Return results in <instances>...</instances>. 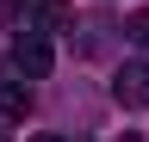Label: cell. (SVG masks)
I'll use <instances>...</instances> for the list:
<instances>
[{"label":"cell","instance_id":"obj_2","mask_svg":"<svg viewBox=\"0 0 149 142\" xmlns=\"http://www.w3.org/2000/svg\"><path fill=\"white\" fill-rule=\"evenodd\" d=\"M13 62H19V74H25V80H44L50 74V37H44V31H19V37H13Z\"/></svg>","mask_w":149,"mask_h":142},{"label":"cell","instance_id":"obj_6","mask_svg":"<svg viewBox=\"0 0 149 142\" xmlns=\"http://www.w3.org/2000/svg\"><path fill=\"white\" fill-rule=\"evenodd\" d=\"M31 142H68V136H31Z\"/></svg>","mask_w":149,"mask_h":142},{"label":"cell","instance_id":"obj_1","mask_svg":"<svg viewBox=\"0 0 149 142\" xmlns=\"http://www.w3.org/2000/svg\"><path fill=\"white\" fill-rule=\"evenodd\" d=\"M6 25L13 31H62L68 25V0H6Z\"/></svg>","mask_w":149,"mask_h":142},{"label":"cell","instance_id":"obj_3","mask_svg":"<svg viewBox=\"0 0 149 142\" xmlns=\"http://www.w3.org/2000/svg\"><path fill=\"white\" fill-rule=\"evenodd\" d=\"M112 99L130 105V111H143L149 105V62H124L118 74H112Z\"/></svg>","mask_w":149,"mask_h":142},{"label":"cell","instance_id":"obj_7","mask_svg":"<svg viewBox=\"0 0 149 142\" xmlns=\"http://www.w3.org/2000/svg\"><path fill=\"white\" fill-rule=\"evenodd\" d=\"M118 142H137V136H118Z\"/></svg>","mask_w":149,"mask_h":142},{"label":"cell","instance_id":"obj_8","mask_svg":"<svg viewBox=\"0 0 149 142\" xmlns=\"http://www.w3.org/2000/svg\"><path fill=\"white\" fill-rule=\"evenodd\" d=\"M0 142H6V130H0Z\"/></svg>","mask_w":149,"mask_h":142},{"label":"cell","instance_id":"obj_5","mask_svg":"<svg viewBox=\"0 0 149 142\" xmlns=\"http://www.w3.org/2000/svg\"><path fill=\"white\" fill-rule=\"evenodd\" d=\"M124 37H130V43H137V49H149V12H137V19H130V25H124Z\"/></svg>","mask_w":149,"mask_h":142},{"label":"cell","instance_id":"obj_4","mask_svg":"<svg viewBox=\"0 0 149 142\" xmlns=\"http://www.w3.org/2000/svg\"><path fill=\"white\" fill-rule=\"evenodd\" d=\"M31 111V86L25 80H0V117H25Z\"/></svg>","mask_w":149,"mask_h":142}]
</instances>
